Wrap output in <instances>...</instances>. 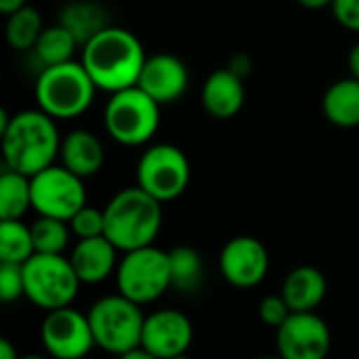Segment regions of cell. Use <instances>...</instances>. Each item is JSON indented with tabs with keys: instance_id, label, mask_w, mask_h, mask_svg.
Masks as SVG:
<instances>
[{
	"instance_id": "obj_18",
	"label": "cell",
	"mask_w": 359,
	"mask_h": 359,
	"mask_svg": "<svg viewBox=\"0 0 359 359\" xmlns=\"http://www.w3.org/2000/svg\"><path fill=\"white\" fill-rule=\"evenodd\" d=\"M61 166L80 179L95 177L105 164V149L101 139L84 128H76L61 139L59 149Z\"/></svg>"
},
{
	"instance_id": "obj_20",
	"label": "cell",
	"mask_w": 359,
	"mask_h": 359,
	"mask_svg": "<svg viewBox=\"0 0 359 359\" xmlns=\"http://www.w3.org/2000/svg\"><path fill=\"white\" fill-rule=\"evenodd\" d=\"M59 25H63L76 42L84 48L95 36H99L103 29H107L109 13L103 4L95 0H72L67 2L59 13Z\"/></svg>"
},
{
	"instance_id": "obj_36",
	"label": "cell",
	"mask_w": 359,
	"mask_h": 359,
	"mask_svg": "<svg viewBox=\"0 0 359 359\" xmlns=\"http://www.w3.org/2000/svg\"><path fill=\"white\" fill-rule=\"evenodd\" d=\"M301 6L309 8V11H318V8H326V6H332L334 0H297Z\"/></svg>"
},
{
	"instance_id": "obj_14",
	"label": "cell",
	"mask_w": 359,
	"mask_h": 359,
	"mask_svg": "<svg viewBox=\"0 0 359 359\" xmlns=\"http://www.w3.org/2000/svg\"><path fill=\"white\" fill-rule=\"evenodd\" d=\"M194 343V324L179 309H158L145 316L141 347L158 359L185 355Z\"/></svg>"
},
{
	"instance_id": "obj_39",
	"label": "cell",
	"mask_w": 359,
	"mask_h": 359,
	"mask_svg": "<svg viewBox=\"0 0 359 359\" xmlns=\"http://www.w3.org/2000/svg\"><path fill=\"white\" fill-rule=\"evenodd\" d=\"M261 359H284V358L276 353V355H263V358H261Z\"/></svg>"
},
{
	"instance_id": "obj_33",
	"label": "cell",
	"mask_w": 359,
	"mask_h": 359,
	"mask_svg": "<svg viewBox=\"0 0 359 359\" xmlns=\"http://www.w3.org/2000/svg\"><path fill=\"white\" fill-rule=\"evenodd\" d=\"M347 65H349V72H351V78L359 80V42H355L347 55Z\"/></svg>"
},
{
	"instance_id": "obj_9",
	"label": "cell",
	"mask_w": 359,
	"mask_h": 359,
	"mask_svg": "<svg viewBox=\"0 0 359 359\" xmlns=\"http://www.w3.org/2000/svg\"><path fill=\"white\" fill-rule=\"evenodd\" d=\"M189 158L172 143L149 145L139 158L137 185L162 204L181 198L189 185Z\"/></svg>"
},
{
	"instance_id": "obj_27",
	"label": "cell",
	"mask_w": 359,
	"mask_h": 359,
	"mask_svg": "<svg viewBox=\"0 0 359 359\" xmlns=\"http://www.w3.org/2000/svg\"><path fill=\"white\" fill-rule=\"evenodd\" d=\"M29 227L36 255H63L69 244V238L74 236L67 221L50 217H38Z\"/></svg>"
},
{
	"instance_id": "obj_3",
	"label": "cell",
	"mask_w": 359,
	"mask_h": 359,
	"mask_svg": "<svg viewBox=\"0 0 359 359\" xmlns=\"http://www.w3.org/2000/svg\"><path fill=\"white\" fill-rule=\"evenodd\" d=\"M105 212V238L120 250L130 252L151 246L162 229V202L139 185L118 191Z\"/></svg>"
},
{
	"instance_id": "obj_30",
	"label": "cell",
	"mask_w": 359,
	"mask_h": 359,
	"mask_svg": "<svg viewBox=\"0 0 359 359\" xmlns=\"http://www.w3.org/2000/svg\"><path fill=\"white\" fill-rule=\"evenodd\" d=\"M292 316L288 303L284 301L282 294H271V297H265L259 305V318L265 326H271V328H280L288 318Z\"/></svg>"
},
{
	"instance_id": "obj_10",
	"label": "cell",
	"mask_w": 359,
	"mask_h": 359,
	"mask_svg": "<svg viewBox=\"0 0 359 359\" xmlns=\"http://www.w3.org/2000/svg\"><path fill=\"white\" fill-rule=\"evenodd\" d=\"M86 206L84 179L61 164H53L32 177V208L38 217L67 221Z\"/></svg>"
},
{
	"instance_id": "obj_5",
	"label": "cell",
	"mask_w": 359,
	"mask_h": 359,
	"mask_svg": "<svg viewBox=\"0 0 359 359\" xmlns=\"http://www.w3.org/2000/svg\"><path fill=\"white\" fill-rule=\"evenodd\" d=\"M95 345L116 358L141 347L145 316L141 305L126 297L107 294L90 305L86 311Z\"/></svg>"
},
{
	"instance_id": "obj_35",
	"label": "cell",
	"mask_w": 359,
	"mask_h": 359,
	"mask_svg": "<svg viewBox=\"0 0 359 359\" xmlns=\"http://www.w3.org/2000/svg\"><path fill=\"white\" fill-rule=\"evenodd\" d=\"M0 359H19L17 349L13 347L8 339H0Z\"/></svg>"
},
{
	"instance_id": "obj_40",
	"label": "cell",
	"mask_w": 359,
	"mask_h": 359,
	"mask_svg": "<svg viewBox=\"0 0 359 359\" xmlns=\"http://www.w3.org/2000/svg\"><path fill=\"white\" fill-rule=\"evenodd\" d=\"M172 359H191V358H189V355L185 353V355H179V358H172Z\"/></svg>"
},
{
	"instance_id": "obj_12",
	"label": "cell",
	"mask_w": 359,
	"mask_h": 359,
	"mask_svg": "<svg viewBox=\"0 0 359 359\" xmlns=\"http://www.w3.org/2000/svg\"><path fill=\"white\" fill-rule=\"evenodd\" d=\"M278 355L284 359H326L332 347V332L316 311L292 313L276 330Z\"/></svg>"
},
{
	"instance_id": "obj_16",
	"label": "cell",
	"mask_w": 359,
	"mask_h": 359,
	"mask_svg": "<svg viewBox=\"0 0 359 359\" xmlns=\"http://www.w3.org/2000/svg\"><path fill=\"white\" fill-rule=\"evenodd\" d=\"M118 248L105 238L78 240L69 252V263L80 280V284H101L118 269Z\"/></svg>"
},
{
	"instance_id": "obj_32",
	"label": "cell",
	"mask_w": 359,
	"mask_h": 359,
	"mask_svg": "<svg viewBox=\"0 0 359 359\" xmlns=\"http://www.w3.org/2000/svg\"><path fill=\"white\" fill-rule=\"evenodd\" d=\"M229 69L233 72V74H238L242 80L250 74V69H252V61L248 59V55H236L231 61H229Z\"/></svg>"
},
{
	"instance_id": "obj_6",
	"label": "cell",
	"mask_w": 359,
	"mask_h": 359,
	"mask_svg": "<svg viewBox=\"0 0 359 359\" xmlns=\"http://www.w3.org/2000/svg\"><path fill=\"white\" fill-rule=\"evenodd\" d=\"M160 107L139 86L114 93L103 111L105 130L120 145H147L160 128Z\"/></svg>"
},
{
	"instance_id": "obj_37",
	"label": "cell",
	"mask_w": 359,
	"mask_h": 359,
	"mask_svg": "<svg viewBox=\"0 0 359 359\" xmlns=\"http://www.w3.org/2000/svg\"><path fill=\"white\" fill-rule=\"evenodd\" d=\"M118 359H158V358H156V355H151L147 349H143V347H137V349H133V351H128V353L120 355Z\"/></svg>"
},
{
	"instance_id": "obj_28",
	"label": "cell",
	"mask_w": 359,
	"mask_h": 359,
	"mask_svg": "<svg viewBox=\"0 0 359 359\" xmlns=\"http://www.w3.org/2000/svg\"><path fill=\"white\" fill-rule=\"evenodd\" d=\"M69 229L78 240H90L105 236V212L103 208L84 206L69 219Z\"/></svg>"
},
{
	"instance_id": "obj_24",
	"label": "cell",
	"mask_w": 359,
	"mask_h": 359,
	"mask_svg": "<svg viewBox=\"0 0 359 359\" xmlns=\"http://www.w3.org/2000/svg\"><path fill=\"white\" fill-rule=\"evenodd\" d=\"M172 288L179 292H196L204 282L202 255L191 246H177L168 252Z\"/></svg>"
},
{
	"instance_id": "obj_19",
	"label": "cell",
	"mask_w": 359,
	"mask_h": 359,
	"mask_svg": "<svg viewBox=\"0 0 359 359\" xmlns=\"http://www.w3.org/2000/svg\"><path fill=\"white\" fill-rule=\"evenodd\" d=\"M280 294L292 313H311L324 303L328 294V280L318 267L301 265L284 278Z\"/></svg>"
},
{
	"instance_id": "obj_23",
	"label": "cell",
	"mask_w": 359,
	"mask_h": 359,
	"mask_svg": "<svg viewBox=\"0 0 359 359\" xmlns=\"http://www.w3.org/2000/svg\"><path fill=\"white\" fill-rule=\"evenodd\" d=\"M32 208V179L4 168L0 175V221H19Z\"/></svg>"
},
{
	"instance_id": "obj_15",
	"label": "cell",
	"mask_w": 359,
	"mask_h": 359,
	"mask_svg": "<svg viewBox=\"0 0 359 359\" xmlns=\"http://www.w3.org/2000/svg\"><path fill=\"white\" fill-rule=\"evenodd\" d=\"M137 86L160 105L175 103L189 86V69L177 55L158 53L147 57Z\"/></svg>"
},
{
	"instance_id": "obj_1",
	"label": "cell",
	"mask_w": 359,
	"mask_h": 359,
	"mask_svg": "<svg viewBox=\"0 0 359 359\" xmlns=\"http://www.w3.org/2000/svg\"><path fill=\"white\" fill-rule=\"evenodd\" d=\"M147 61L141 40L124 29L109 25L82 48V65L97 90L109 95L137 86Z\"/></svg>"
},
{
	"instance_id": "obj_11",
	"label": "cell",
	"mask_w": 359,
	"mask_h": 359,
	"mask_svg": "<svg viewBox=\"0 0 359 359\" xmlns=\"http://www.w3.org/2000/svg\"><path fill=\"white\" fill-rule=\"evenodd\" d=\"M40 341L50 359H86L97 347L88 316L74 307L48 311L40 326Z\"/></svg>"
},
{
	"instance_id": "obj_25",
	"label": "cell",
	"mask_w": 359,
	"mask_h": 359,
	"mask_svg": "<svg viewBox=\"0 0 359 359\" xmlns=\"http://www.w3.org/2000/svg\"><path fill=\"white\" fill-rule=\"evenodd\" d=\"M36 255L32 227L19 221H0V263L25 265Z\"/></svg>"
},
{
	"instance_id": "obj_4",
	"label": "cell",
	"mask_w": 359,
	"mask_h": 359,
	"mask_svg": "<svg viewBox=\"0 0 359 359\" xmlns=\"http://www.w3.org/2000/svg\"><path fill=\"white\" fill-rule=\"evenodd\" d=\"M95 93V82L78 61L46 67L36 80L38 109L53 120H72L82 116L90 107Z\"/></svg>"
},
{
	"instance_id": "obj_26",
	"label": "cell",
	"mask_w": 359,
	"mask_h": 359,
	"mask_svg": "<svg viewBox=\"0 0 359 359\" xmlns=\"http://www.w3.org/2000/svg\"><path fill=\"white\" fill-rule=\"evenodd\" d=\"M44 32L42 15L34 6H23L6 21V42L15 50H32Z\"/></svg>"
},
{
	"instance_id": "obj_34",
	"label": "cell",
	"mask_w": 359,
	"mask_h": 359,
	"mask_svg": "<svg viewBox=\"0 0 359 359\" xmlns=\"http://www.w3.org/2000/svg\"><path fill=\"white\" fill-rule=\"evenodd\" d=\"M23 6H27V0H0V13L6 15V17L21 11Z\"/></svg>"
},
{
	"instance_id": "obj_31",
	"label": "cell",
	"mask_w": 359,
	"mask_h": 359,
	"mask_svg": "<svg viewBox=\"0 0 359 359\" xmlns=\"http://www.w3.org/2000/svg\"><path fill=\"white\" fill-rule=\"evenodd\" d=\"M332 13L343 27L359 32V0H334Z\"/></svg>"
},
{
	"instance_id": "obj_21",
	"label": "cell",
	"mask_w": 359,
	"mask_h": 359,
	"mask_svg": "<svg viewBox=\"0 0 359 359\" xmlns=\"http://www.w3.org/2000/svg\"><path fill=\"white\" fill-rule=\"evenodd\" d=\"M324 116L339 128L359 126V80L343 78L334 82L322 99Z\"/></svg>"
},
{
	"instance_id": "obj_22",
	"label": "cell",
	"mask_w": 359,
	"mask_h": 359,
	"mask_svg": "<svg viewBox=\"0 0 359 359\" xmlns=\"http://www.w3.org/2000/svg\"><path fill=\"white\" fill-rule=\"evenodd\" d=\"M80 44L76 42V38L59 23L44 27L42 36L38 38L34 50L36 61L40 63V72L46 67H55V65H63L74 61V53Z\"/></svg>"
},
{
	"instance_id": "obj_38",
	"label": "cell",
	"mask_w": 359,
	"mask_h": 359,
	"mask_svg": "<svg viewBox=\"0 0 359 359\" xmlns=\"http://www.w3.org/2000/svg\"><path fill=\"white\" fill-rule=\"evenodd\" d=\"M19 359H48V358H44V355H23V358H19Z\"/></svg>"
},
{
	"instance_id": "obj_8",
	"label": "cell",
	"mask_w": 359,
	"mask_h": 359,
	"mask_svg": "<svg viewBox=\"0 0 359 359\" xmlns=\"http://www.w3.org/2000/svg\"><path fill=\"white\" fill-rule=\"evenodd\" d=\"M25 299L48 311L72 307L80 290V280L65 255H34L23 265Z\"/></svg>"
},
{
	"instance_id": "obj_29",
	"label": "cell",
	"mask_w": 359,
	"mask_h": 359,
	"mask_svg": "<svg viewBox=\"0 0 359 359\" xmlns=\"http://www.w3.org/2000/svg\"><path fill=\"white\" fill-rule=\"evenodd\" d=\"M25 297L23 265L0 263V299L2 303H15Z\"/></svg>"
},
{
	"instance_id": "obj_7",
	"label": "cell",
	"mask_w": 359,
	"mask_h": 359,
	"mask_svg": "<svg viewBox=\"0 0 359 359\" xmlns=\"http://www.w3.org/2000/svg\"><path fill=\"white\" fill-rule=\"evenodd\" d=\"M116 286L137 305H151L172 288L168 252L151 246L124 252L116 269Z\"/></svg>"
},
{
	"instance_id": "obj_2",
	"label": "cell",
	"mask_w": 359,
	"mask_h": 359,
	"mask_svg": "<svg viewBox=\"0 0 359 359\" xmlns=\"http://www.w3.org/2000/svg\"><path fill=\"white\" fill-rule=\"evenodd\" d=\"M4 168L34 177L59 158L61 137L57 124L42 109H23L11 116L0 130Z\"/></svg>"
},
{
	"instance_id": "obj_17",
	"label": "cell",
	"mask_w": 359,
	"mask_h": 359,
	"mask_svg": "<svg viewBox=\"0 0 359 359\" xmlns=\"http://www.w3.org/2000/svg\"><path fill=\"white\" fill-rule=\"evenodd\" d=\"M246 101L244 80L229 67L215 69L202 86V105L215 120L236 118Z\"/></svg>"
},
{
	"instance_id": "obj_13",
	"label": "cell",
	"mask_w": 359,
	"mask_h": 359,
	"mask_svg": "<svg viewBox=\"0 0 359 359\" xmlns=\"http://www.w3.org/2000/svg\"><path fill=\"white\" fill-rule=\"evenodd\" d=\"M269 250L252 236L231 238L219 255V267L227 284L240 290L257 288L269 273Z\"/></svg>"
}]
</instances>
